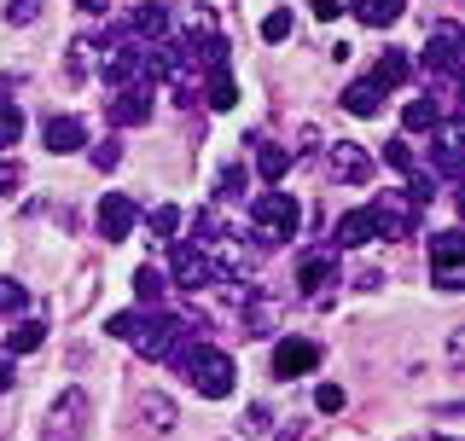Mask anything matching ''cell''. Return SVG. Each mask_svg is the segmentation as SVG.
<instances>
[{"label":"cell","instance_id":"1","mask_svg":"<svg viewBox=\"0 0 465 441\" xmlns=\"http://www.w3.org/2000/svg\"><path fill=\"white\" fill-rule=\"evenodd\" d=\"M174 366L186 372V384H193L203 401H227L232 384H239V366H232V355L215 348V343H181L174 348Z\"/></svg>","mask_w":465,"mask_h":441},{"label":"cell","instance_id":"2","mask_svg":"<svg viewBox=\"0 0 465 441\" xmlns=\"http://www.w3.org/2000/svg\"><path fill=\"white\" fill-rule=\"evenodd\" d=\"M302 227V210L291 192H262L256 210H251V244L256 250H273V244H291Z\"/></svg>","mask_w":465,"mask_h":441},{"label":"cell","instance_id":"3","mask_svg":"<svg viewBox=\"0 0 465 441\" xmlns=\"http://www.w3.org/2000/svg\"><path fill=\"white\" fill-rule=\"evenodd\" d=\"M128 343L140 348V360H169L174 348L186 343V319L181 314H157V308H140V326Z\"/></svg>","mask_w":465,"mask_h":441},{"label":"cell","instance_id":"4","mask_svg":"<svg viewBox=\"0 0 465 441\" xmlns=\"http://www.w3.org/2000/svg\"><path fill=\"white\" fill-rule=\"evenodd\" d=\"M87 424H94V401H87V389H64L47 407L41 441H87Z\"/></svg>","mask_w":465,"mask_h":441},{"label":"cell","instance_id":"5","mask_svg":"<svg viewBox=\"0 0 465 441\" xmlns=\"http://www.w3.org/2000/svg\"><path fill=\"white\" fill-rule=\"evenodd\" d=\"M367 210H372V220H378V239H413L425 203H413V192H372Z\"/></svg>","mask_w":465,"mask_h":441},{"label":"cell","instance_id":"6","mask_svg":"<svg viewBox=\"0 0 465 441\" xmlns=\"http://www.w3.org/2000/svg\"><path fill=\"white\" fill-rule=\"evenodd\" d=\"M419 64H425L430 76H442V87L454 93V82H460V29L454 24H436L430 41H425V53H419Z\"/></svg>","mask_w":465,"mask_h":441},{"label":"cell","instance_id":"7","mask_svg":"<svg viewBox=\"0 0 465 441\" xmlns=\"http://www.w3.org/2000/svg\"><path fill=\"white\" fill-rule=\"evenodd\" d=\"M430 279H436V290H460L465 285V239L454 227L430 239Z\"/></svg>","mask_w":465,"mask_h":441},{"label":"cell","instance_id":"8","mask_svg":"<svg viewBox=\"0 0 465 441\" xmlns=\"http://www.w3.org/2000/svg\"><path fill=\"white\" fill-rule=\"evenodd\" d=\"M326 181H338V186H361V181H372V157H367V145H355V140H331V145H326Z\"/></svg>","mask_w":465,"mask_h":441},{"label":"cell","instance_id":"9","mask_svg":"<svg viewBox=\"0 0 465 441\" xmlns=\"http://www.w3.org/2000/svg\"><path fill=\"white\" fill-rule=\"evenodd\" d=\"M297 285H302V297H309V302H326L331 290H338V256H331L326 244L309 250V256L297 261Z\"/></svg>","mask_w":465,"mask_h":441},{"label":"cell","instance_id":"10","mask_svg":"<svg viewBox=\"0 0 465 441\" xmlns=\"http://www.w3.org/2000/svg\"><path fill=\"white\" fill-rule=\"evenodd\" d=\"M169 273H174V285L181 290H203V285H215V273H210V256L193 244V239H169Z\"/></svg>","mask_w":465,"mask_h":441},{"label":"cell","instance_id":"11","mask_svg":"<svg viewBox=\"0 0 465 441\" xmlns=\"http://www.w3.org/2000/svg\"><path fill=\"white\" fill-rule=\"evenodd\" d=\"M152 93H157V87L152 82H123V87H116V99H111V105H105V116H111V122L116 128H140L145 122V116H152Z\"/></svg>","mask_w":465,"mask_h":441},{"label":"cell","instance_id":"12","mask_svg":"<svg viewBox=\"0 0 465 441\" xmlns=\"http://www.w3.org/2000/svg\"><path fill=\"white\" fill-rule=\"evenodd\" d=\"M134 220H140V203L128 192H105V198H99V239H105V244H123L128 232H134Z\"/></svg>","mask_w":465,"mask_h":441},{"label":"cell","instance_id":"13","mask_svg":"<svg viewBox=\"0 0 465 441\" xmlns=\"http://www.w3.org/2000/svg\"><path fill=\"white\" fill-rule=\"evenodd\" d=\"M99 76L111 87L134 82L140 76V41H105V47H99Z\"/></svg>","mask_w":465,"mask_h":441},{"label":"cell","instance_id":"14","mask_svg":"<svg viewBox=\"0 0 465 441\" xmlns=\"http://www.w3.org/2000/svg\"><path fill=\"white\" fill-rule=\"evenodd\" d=\"M430 169L442 174L448 186L460 181V122H454V116H448V122H436V128H430Z\"/></svg>","mask_w":465,"mask_h":441},{"label":"cell","instance_id":"15","mask_svg":"<svg viewBox=\"0 0 465 441\" xmlns=\"http://www.w3.org/2000/svg\"><path fill=\"white\" fill-rule=\"evenodd\" d=\"M41 145H47L53 157L82 152V145H87V122H82V116H47V122H41Z\"/></svg>","mask_w":465,"mask_h":441},{"label":"cell","instance_id":"16","mask_svg":"<svg viewBox=\"0 0 465 441\" xmlns=\"http://www.w3.org/2000/svg\"><path fill=\"white\" fill-rule=\"evenodd\" d=\"M320 366V348L309 343V337H285L280 348H273V377H302Z\"/></svg>","mask_w":465,"mask_h":441},{"label":"cell","instance_id":"17","mask_svg":"<svg viewBox=\"0 0 465 441\" xmlns=\"http://www.w3.org/2000/svg\"><path fill=\"white\" fill-rule=\"evenodd\" d=\"M343 111H349V116H378V111H384V87H378L372 76L349 82V87H343Z\"/></svg>","mask_w":465,"mask_h":441},{"label":"cell","instance_id":"18","mask_svg":"<svg viewBox=\"0 0 465 441\" xmlns=\"http://www.w3.org/2000/svg\"><path fill=\"white\" fill-rule=\"evenodd\" d=\"M372 239H378L372 210H349V215H338V244H343V250H361V244H372Z\"/></svg>","mask_w":465,"mask_h":441},{"label":"cell","instance_id":"19","mask_svg":"<svg viewBox=\"0 0 465 441\" xmlns=\"http://www.w3.org/2000/svg\"><path fill=\"white\" fill-rule=\"evenodd\" d=\"M128 35L134 41H169V6H134Z\"/></svg>","mask_w":465,"mask_h":441},{"label":"cell","instance_id":"20","mask_svg":"<svg viewBox=\"0 0 465 441\" xmlns=\"http://www.w3.org/2000/svg\"><path fill=\"white\" fill-rule=\"evenodd\" d=\"M407 76H413V58H407L401 47H390L384 58H378V70H372V82L384 87V93H390V87H407Z\"/></svg>","mask_w":465,"mask_h":441},{"label":"cell","instance_id":"21","mask_svg":"<svg viewBox=\"0 0 465 441\" xmlns=\"http://www.w3.org/2000/svg\"><path fill=\"white\" fill-rule=\"evenodd\" d=\"M203 105H210V111H232V105H239V82H232L227 64H210V93H203Z\"/></svg>","mask_w":465,"mask_h":441},{"label":"cell","instance_id":"22","mask_svg":"<svg viewBox=\"0 0 465 441\" xmlns=\"http://www.w3.org/2000/svg\"><path fill=\"white\" fill-rule=\"evenodd\" d=\"M140 424L152 436H169L174 430V401L169 395H140Z\"/></svg>","mask_w":465,"mask_h":441},{"label":"cell","instance_id":"23","mask_svg":"<svg viewBox=\"0 0 465 441\" xmlns=\"http://www.w3.org/2000/svg\"><path fill=\"white\" fill-rule=\"evenodd\" d=\"M401 6H407V0H355V18L367 29H390L401 18Z\"/></svg>","mask_w":465,"mask_h":441},{"label":"cell","instance_id":"24","mask_svg":"<svg viewBox=\"0 0 465 441\" xmlns=\"http://www.w3.org/2000/svg\"><path fill=\"white\" fill-rule=\"evenodd\" d=\"M41 343H47V326H41V319H24V326L6 331V355H35Z\"/></svg>","mask_w":465,"mask_h":441},{"label":"cell","instance_id":"25","mask_svg":"<svg viewBox=\"0 0 465 441\" xmlns=\"http://www.w3.org/2000/svg\"><path fill=\"white\" fill-rule=\"evenodd\" d=\"M285 169H291V152H285V145H256V174H262L268 186H280Z\"/></svg>","mask_w":465,"mask_h":441},{"label":"cell","instance_id":"26","mask_svg":"<svg viewBox=\"0 0 465 441\" xmlns=\"http://www.w3.org/2000/svg\"><path fill=\"white\" fill-rule=\"evenodd\" d=\"M244 186H251V169H244V163H227L222 174H215V203H239Z\"/></svg>","mask_w":465,"mask_h":441},{"label":"cell","instance_id":"27","mask_svg":"<svg viewBox=\"0 0 465 441\" xmlns=\"http://www.w3.org/2000/svg\"><path fill=\"white\" fill-rule=\"evenodd\" d=\"M401 122L413 128V134H430L436 122H442V111H436V99H407V111H401Z\"/></svg>","mask_w":465,"mask_h":441},{"label":"cell","instance_id":"28","mask_svg":"<svg viewBox=\"0 0 465 441\" xmlns=\"http://www.w3.org/2000/svg\"><path fill=\"white\" fill-rule=\"evenodd\" d=\"M18 134H24V111H18V99L0 93V152H6V145H18Z\"/></svg>","mask_w":465,"mask_h":441},{"label":"cell","instance_id":"29","mask_svg":"<svg viewBox=\"0 0 465 441\" xmlns=\"http://www.w3.org/2000/svg\"><path fill=\"white\" fill-rule=\"evenodd\" d=\"M145 227H152V239H174V232H181V210H174V203H157L152 210V220H145Z\"/></svg>","mask_w":465,"mask_h":441},{"label":"cell","instance_id":"30","mask_svg":"<svg viewBox=\"0 0 465 441\" xmlns=\"http://www.w3.org/2000/svg\"><path fill=\"white\" fill-rule=\"evenodd\" d=\"M384 163L396 169V174H413V169H419V157H413V145L396 134V140H384Z\"/></svg>","mask_w":465,"mask_h":441},{"label":"cell","instance_id":"31","mask_svg":"<svg viewBox=\"0 0 465 441\" xmlns=\"http://www.w3.org/2000/svg\"><path fill=\"white\" fill-rule=\"evenodd\" d=\"M134 297H140V308H157V297H163V273H157V268H140L134 273Z\"/></svg>","mask_w":465,"mask_h":441},{"label":"cell","instance_id":"32","mask_svg":"<svg viewBox=\"0 0 465 441\" xmlns=\"http://www.w3.org/2000/svg\"><path fill=\"white\" fill-rule=\"evenodd\" d=\"M24 308H29V290L18 285V279H0V319H6V314H24Z\"/></svg>","mask_w":465,"mask_h":441},{"label":"cell","instance_id":"33","mask_svg":"<svg viewBox=\"0 0 465 441\" xmlns=\"http://www.w3.org/2000/svg\"><path fill=\"white\" fill-rule=\"evenodd\" d=\"M285 35H291V12L280 6V12H268V18H262V41H273V47H280Z\"/></svg>","mask_w":465,"mask_h":441},{"label":"cell","instance_id":"34","mask_svg":"<svg viewBox=\"0 0 465 441\" xmlns=\"http://www.w3.org/2000/svg\"><path fill=\"white\" fill-rule=\"evenodd\" d=\"M41 18V0H6V24H18V29H29Z\"/></svg>","mask_w":465,"mask_h":441},{"label":"cell","instance_id":"35","mask_svg":"<svg viewBox=\"0 0 465 441\" xmlns=\"http://www.w3.org/2000/svg\"><path fill=\"white\" fill-rule=\"evenodd\" d=\"M87 53H94V41H70V82H87Z\"/></svg>","mask_w":465,"mask_h":441},{"label":"cell","instance_id":"36","mask_svg":"<svg viewBox=\"0 0 465 441\" xmlns=\"http://www.w3.org/2000/svg\"><path fill=\"white\" fill-rule=\"evenodd\" d=\"M94 163L99 169H116V163H123V140H99L94 145Z\"/></svg>","mask_w":465,"mask_h":441},{"label":"cell","instance_id":"37","mask_svg":"<svg viewBox=\"0 0 465 441\" xmlns=\"http://www.w3.org/2000/svg\"><path fill=\"white\" fill-rule=\"evenodd\" d=\"M314 407H320V413H343V389L338 384H320L314 389Z\"/></svg>","mask_w":465,"mask_h":441},{"label":"cell","instance_id":"38","mask_svg":"<svg viewBox=\"0 0 465 441\" xmlns=\"http://www.w3.org/2000/svg\"><path fill=\"white\" fill-rule=\"evenodd\" d=\"M24 186V163H0V198H12Z\"/></svg>","mask_w":465,"mask_h":441},{"label":"cell","instance_id":"39","mask_svg":"<svg viewBox=\"0 0 465 441\" xmlns=\"http://www.w3.org/2000/svg\"><path fill=\"white\" fill-rule=\"evenodd\" d=\"M134 326H140V314H111V337H134Z\"/></svg>","mask_w":465,"mask_h":441},{"label":"cell","instance_id":"40","mask_svg":"<svg viewBox=\"0 0 465 441\" xmlns=\"http://www.w3.org/2000/svg\"><path fill=\"white\" fill-rule=\"evenodd\" d=\"M378 285H384V273H378V268H361L355 273V290H378Z\"/></svg>","mask_w":465,"mask_h":441},{"label":"cell","instance_id":"41","mask_svg":"<svg viewBox=\"0 0 465 441\" xmlns=\"http://www.w3.org/2000/svg\"><path fill=\"white\" fill-rule=\"evenodd\" d=\"M338 12H343L338 0H314V18H320V24H331V18H338Z\"/></svg>","mask_w":465,"mask_h":441},{"label":"cell","instance_id":"42","mask_svg":"<svg viewBox=\"0 0 465 441\" xmlns=\"http://www.w3.org/2000/svg\"><path fill=\"white\" fill-rule=\"evenodd\" d=\"M244 430H251V436H262V430H268V413H262V407H251V418H244Z\"/></svg>","mask_w":465,"mask_h":441},{"label":"cell","instance_id":"43","mask_svg":"<svg viewBox=\"0 0 465 441\" xmlns=\"http://www.w3.org/2000/svg\"><path fill=\"white\" fill-rule=\"evenodd\" d=\"M76 6L87 12V18H105V6H111V0H76Z\"/></svg>","mask_w":465,"mask_h":441},{"label":"cell","instance_id":"44","mask_svg":"<svg viewBox=\"0 0 465 441\" xmlns=\"http://www.w3.org/2000/svg\"><path fill=\"white\" fill-rule=\"evenodd\" d=\"M436 441H454V436H436Z\"/></svg>","mask_w":465,"mask_h":441}]
</instances>
